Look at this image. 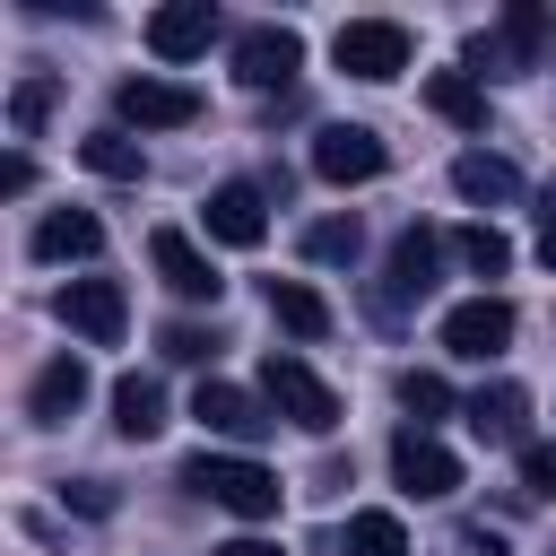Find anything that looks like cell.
<instances>
[{
	"label": "cell",
	"mask_w": 556,
	"mask_h": 556,
	"mask_svg": "<svg viewBox=\"0 0 556 556\" xmlns=\"http://www.w3.org/2000/svg\"><path fill=\"white\" fill-rule=\"evenodd\" d=\"M182 486L208 495V504H226V513H243V521H269L278 495H287V486H278L261 460H243V452H191V460H182Z\"/></svg>",
	"instance_id": "1"
},
{
	"label": "cell",
	"mask_w": 556,
	"mask_h": 556,
	"mask_svg": "<svg viewBox=\"0 0 556 556\" xmlns=\"http://www.w3.org/2000/svg\"><path fill=\"white\" fill-rule=\"evenodd\" d=\"M547 9H530V0H513L495 26H478L469 35V78H521V70H539V52H547Z\"/></svg>",
	"instance_id": "2"
},
{
	"label": "cell",
	"mask_w": 556,
	"mask_h": 556,
	"mask_svg": "<svg viewBox=\"0 0 556 556\" xmlns=\"http://www.w3.org/2000/svg\"><path fill=\"white\" fill-rule=\"evenodd\" d=\"M261 400H269L287 426H304V434H330V426H339V391H330L304 356H278V348H269V365H261Z\"/></svg>",
	"instance_id": "3"
},
{
	"label": "cell",
	"mask_w": 556,
	"mask_h": 556,
	"mask_svg": "<svg viewBox=\"0 0 556 556\" xmlns=\"http://www.w3.org/2000/svg\"><path fill=\"white\" fill-rule=\"evenodd\" d=\"M330 61H339L348 78H400V70H408V26H400V17H348V26L330 35Z\"/></svg>",
	"instance_id": "4"
},
{
	"label": "cell",
	"mask_w": 556,
	"mask_h": 556,
	"mask_svg": "<svg viewBox=\"0 0 556 556\" xmlns=\"http://www.w3.org/2000/svg\"><path fill=\"white\" fill-rule=\"evenodd\" d=\"M52 313H61L87 348H122V330H130V295H122V278H70V287L52 295Z\"/></svg>",
	"instance_id": "5"
},
{
	"label": "cell",
	"mask_w": 556,
	"mask_h": 556,
	"mask_svg": "<svg viewBox=\"0 0 556 556\" xmlns=\"http://www.w3.org/2000/svg\"><path fill=\"white\" fill-rule=\"evenodd\" d=\"M113 113L130 122V130H182V122H200V87H182V78H122L113 87Z\"/></svg>",
	"instance_id": "6"
},
{
	"label": "cell",
	"mask_w": 556,
	"mask_h": 556,
	"mask_svg": "<svg viewBox=\"0 0 556 556\" xmlns=\"http://www.w3.org/2000/svg\"><path fill=\"white\" fill-rule=\"evenodd\" d=\"M434 261H443V235L417 217V226H400V243H391V269H382V313H408V304H426L434 295Z\"/></svg>",
	"instance_id": "7"
},
{
	"label": "cell",
	"mask_w": 556,
	"mask_h": 556,
	"mask_svg": "<svg viewBox=\"0 0 556 556\" xmlns=\"http://www.w3.org/2000/svg\"><path fill=\"white\" fill-rule=\"evenodd\" d=\"M295 70H304V35L295 26H243L235 35V78L243 87H295Z\"/></svg>",
	"instance_id": "8"
},
{
	"label": "cell",
	"mask_w": 556,
	"mask_h": 556,
	"mask_svg": "<svg viewBox=\"0 0 556 556\" xmlns=\"http://www.w3.org/2000/svg\"><path fill=\"white\" fill-rule=\"evenodd\" d=\"M148 261H156V278H165L182 304H217V295H226L217 261H208V252H200L182 226H156V235H148Z\"/></svg>",
	"instance_id": "9"
},
{
	"label": "cell",
	"mask_w": 556,
	"mask_h": 556,
	"mask_svg": "<svg viewBox=\"0 0 556 556\" xmlns=\"http://www.w3.org/2000/svg\"><path fill=\"white\" fill-rule=\"evenodd\" d=\"M191 417H200L208 434H226V443H261V434L278 426V408H269L261 391H243V382H200V391H191Z\"/></svg>",
	"instance_id": "10"
},
{
	"label": "cell",
	"mask_w": 556,
	"mask_h": 556,
	"mask_svg": "<svg viewBox=\"0 0 556 556\" xmlns=\"http://www.w3.org/2000/svg\"><path fill=\"white\" fill-rule=\"evenodd\" d=\"M391 478H400L417 504H434V495L460 486V460H452V443H434L426 426H400V434H391Z\"/></svg>",
	"instance_id": "11"
},
{
	"label": "cell",
	"mask_w": 556,
	"mask_h": 556,
	"mask_svg": "<svg viewBox=\"0 0 556 556\" xmlns=\"http://www.w3.org/2000/svg\"><path fill=\"white\" fill-rule=\"evenodd\" d=\"M382 165H391V148H382L365 122H330V130L313 139V174H321V182H374Z\"/></svg>",
	"instance_id": "12"
},
{
	"label": "cell",
	"mask_w": 556,
	"mask_h": 556,
	"mask_svg": "<svg viewBox=\"0 0 556 556\" xmlns=\"http://www.w3.org/2000/svg\"><path fill=\"white\" fill-rule=\"evenodd\" d=\"M443 348H452V356H478V365L504 356V348H513V304H504V295L452 304V313H443Z\"/></svg>",
	"instance_id": "13"
},
{
	"label": "cell",
	"mask_w": 556,
	"mask_h": 556,
	"mask_svg": "<svg viewBox=\"0 0 556 556\" xmlns=\"http://www.w3.org/2000/svg\"><path fill=\"white\" fill-rule=\"evenodd\" d=\"M200 226H208L217 243L252 252V243L269 235V191H261V182H217V191H208V208H200Z\"/></svg>",
	"instance_id": "14"
},
{
	"label": "cell",
	"mask_w": 556,
	"mask_h": 556,
	"mask_svg": "<svg viewBox=\"0 0 556 556\" xmlns=\"http://www.w3.org/2000/svg\"><path fill=\"white\" fill-rule=\"evenodd\" d=\"M217 43V9L208 0H165L156 17H148V52L156 61H200Z\"/></svg>",
	"instance_id": "15"
},
{
	"label": "cell",
	"mask_w": 556,
	"mask_h": 556,
	"mask_svg": "<svg viewBox=\"0 0 556 556\" xmlns=\"http://www.w3.org/2000/svg\"><path fill=\"white\" fill-rule=\"evenodd\" d=\"M460 417H469L478 443H530V434H521V426H530V391H521V382H478V391L460 400Z\"/></svg>",
	"instance_id": "16"
},
{
	"label": "cell",
	"mask_w": 556,
	"mask_h": 556,
	"mask_svg": "<svg viewBox=\"0 0 556 556\" xmlns=\"http://www.w3.org/2000/svg\"><path fill=\"white\" fill-rule=\"evenodd\" d=\"M87 356H52L43 374H35V391H26V408H35V426H70L78 408H87Z\"/></svg>",
	"instance_id": "17"
},
{
	"label": "cell",
	"mask_w": 556,
	"mask_h": 556,
	"mask_svg": "<svg viewBox=\"0 0 556 556\" xmlns=\"http://www.w3.org/2000/svg\"><path fill=\"white\" fill-rule=\"evenodd\" d=\"M452 191H460V200H478V208H495V200H513V191H521V165H513V156H495V148H460V156H452Z\"/></svg>",
	"instance_id": "18"
},
{
	"label": "cell",
	"mask_w": 556,
	"mask_h": 556,
	"mask_svg": "<svg viewBox=\"0 0 556 556\" xmlns=\"http://www.w3.org/2000/svg\"><path fill=\"white\" fill-rule=\"evenodd\" d=\"M87 252H104V217H87V208H52V217L35 226V261H87Z\"/></svg>",
	"instance_id": "19"
},
{
	"label": "cell",
	"mask_w": 556,
	"mask_h": 556,
	"mask_svg": "<svg viewBox=\"0 0 556 556\" xmlns=\"http://www.w3.org/2000/svg\"><path fill=\"white\" fill-rule=\"evenodd\" d=\"M426 104H434L443 122H460V130H486V87H478L469 70H434V78H426Z\"/></svg>",
	"instance_id": "20"
},
{
	"label": "cell",
	"mask_w": 556,
	"mask_h": 556,
	"mask_svg": "<svg viewBox=\"0 0 556 556\" xmlns=\"http://www.w3.org/2000/svg\"><path fill=\"white\" fill-rule=\"evenodd\" d=\"M113 426H122L130 443H148V434L165 426V391H156L148 374H122V382H113Z\"/></svg>",
	"instance_id": "21"
},
{
	"label": "cell",
	"mask_w": 556,
	"mask_h": 556,
	"mask_svg": "<svg viewBox=\"0 0 556 556\" xmlns=\"http://www.w3.org/2000/svg\"><path fill=\"white\" fill-rule=\"evenodd\" d=\"M78 165L104 174V182H139V174H148L139 139H122V130H87V139H78Z\"/></svg>",
	"instance_id": "22"
},
{
	"label": "cell",
	"mask_w": 556,
	"mask_h": 556,
	"mask_svg": "<svg viewBox=\"0 0 556 556\" xmlns=\"http://www.w3.org/2000/svg\"><path fill=\"white\" fill-rule=\"evenodd\" d=\"M269 313H278V330H295V339H321V330H330V304H321L304 278H269Z\"/></svg>",
	"instance_id": "23"
},
{
	"label": "cell",
	"mask_w": 556,
	"mask_h": 556,
	"mask_svg": "<svg viewBox=\"0 0 556 556\" xmlns=\"http://www.w3.org/2000/svg\"><path fill=\"white\" fill-rule=\"evenodd\" d=\"M452 252H460L469 278H504V269H513V235H504V226H460Z\"/></svg>",
	"instance_id": "24"
},
{
	"label": "cell",
	"mask_w": 556,
	"mask_h": 556,
	"mask_svg": "<svg viewBox=\"0 0 556 556\" xmlns=\"http://www.w3.org/2000/svg\"><path fill=\"white\" fill-rule=\"evenodd\" d=\"M356 252H365V226H356V217H313V226H304V261L339 269V261H356Z\"/></svg>",
	"instance_id": "25"
},
{
	"label": "cell",
	"mask_w": 556,
	"mask_h": 556,
	"mask_svg": "<svg viewBox=\"0 0 556 556\" xmlns=\"http://www.w3.org/2000/svg\"><path fill=\"white\" fill-rule=\"evenodd\" d=\"M52 96H61V78H52V70H26V78H17V96H9V130H17V139H35V130H43V113H52Z\"/></svg>",
	"instance_id": "26"
},
{
	"label": "cell",
	"mask_w": 556,
	"mask_h": 556,
	"mask_svg": "<svg viewBox=\"0 0 556 556\" xmlns=\"http://www.w3.org/2000/svg\"><path fill=\"white\" fill-rule=\"evenodd\" d=\"M400 408L434 434V417H452L460 400H452V382H443V374H417V365H408V374H400Z\"/></svg>",
	"instance_id": "27"
},
{
	"label": "cell",
	"mask_w": 556,
	"mask_h": 556,
	"mask_svg": "<svg viewBox=\"0 0 556 556\" xmlns=\"http://www.w3.org/2000/svg\"><path fill=\"white\" fill-rule=\"evenodd\" d=\"M348 556H408L400 513H348Z\"/></svg>",
	"instance_id": "28"
},
{
	"label": "cell",
	"mask_w": 556,
	"mask_h": 556,
	"mask_svg": "<svg viewBox=\"0 0 556 556\" xmlns=\"http://www.w3.org/2000/svg\"><path fill=\"white\" fill-rule=\"evenodd\" d=\"M156 356H174V365H208V356H217V330H200V321H165V330H156Z\"/></svg>",
	"instance_id": "29"
},
{
	"label": "cell",
	"mask_w": 556,
	"mask_h": 556,
	"mask_svg": "<svg viewBox=\"0 0 556 556\" xmlns=\"http://www.w3.org/2000/svg\"><path fill=\"white\" fill-rule=\"evenodd\" d=\"M521 495L556 504V443H521Z\"/></svg>",
	"instance_id": "30"
},
{
	"label": "cell",
	"mask_w": 556,
	"mask_h": 556,
	"mask_svg": "<svg viewBox=\"0 0 556 556\" xmlns=\"http://www.w3.org/2000/svg\"><path fill=\"white\" fill-rule=\"evenodd\" d=\"M61 495H70V504H78V513H96V521H104V513H113V486H104V478H70V486H61Z\"/></svg>",
	"instance_id": "31"
},
{
	"label": "cell",
	"mask_w": 556,
	"mask_h": 556,
	"mask_svg": "<svg viewBox=\"0 0 556 556\" xmlns=\"http://www.w3.org/2000/svg\"><path fill=\"white\" fill-rule=\"evenodd\" d=\"M0 191H9V200H17V191H35V165H26V156H9V165H0Z\"/></svg>",
	"instance_id": "32"
},
{
	"label": "cell",
	"mask_w": 556,
	"mask_h": 556,
	"mask_svg": "<svg viewBox=\"0 0 556 556\" xmlns=\"http://www.w3.org/2000/svg\"><path fill=\"white\" fill-rule=\"evenodd\" d=\"M460 547H478V556H504V539H495L486 521H469V530H460Z\"/></svg>",
	"instance_id": "33"
},
{
	"label": "cell",
	"mask_w": 556,
	"mask_h": 556,
	"mask_svg": "<svg viewBox=\"0 0 556 556\" xmlns=\"http://www.w3.org/2000/svg\"><path fill=\"white\" fill-rule=\"evenodd\" d=\"M539 261H547V269H556V200H547V208H539Z\"/></svg>",
	"instance_id": "34"
},
{
	"label": "cell",
	"mask_w": 556,
	"mask_h": 556,
	"mask_svg": "<svg viewBox=\"0 0 556 556\" xmlns=\"http://www.w3.org/2000/svg\"><path fill=\"white\" fill-rule=\"evenodd\" d=\"M217 556H278V547H269V539H226Z\"/></svg>",
	"instance_id": "35"
}]
</instances>
